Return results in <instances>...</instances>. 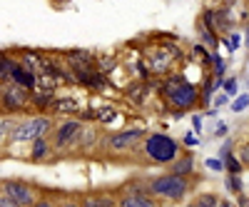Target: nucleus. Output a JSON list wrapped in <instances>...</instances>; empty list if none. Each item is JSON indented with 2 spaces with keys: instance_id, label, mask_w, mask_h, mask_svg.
Masks as SVG:
<instances>
[{
  "instance_id": "nucleus-1",
  "label": "nucleus",
  "mask_w": 249,
  "mask_h": 207,
  "mask_svg": "<svg viewBox=\"0 0 249 207\" xmlns=\"http://www.w3.org/2000/svg\"><path fill=\"white\" fill-rule=\"evenodd\" d=\"M157 95L170 110H179V113L199 110V85L187 80L182 73H172L157 80Z\"/></svg>"
},
{
  "instance_id": "nucleus-2",
  "label": "nucleus",
  "mask_w": 249,
  "mask_h": 207,
  "mask_svg": "<svg viewBox=\"0 0 249 207\" xmlns=\"http://www.w3.org/2000/svg\"><path fill=\"white\" fill-rule=\"evenodd\" d=\"M184 152L182 142L167 132H147V137L142 140L137 152L132 155L140 165H152V168H167L170 162H175Z\"/></svg>"
},
{
  "instance_id": "nucleus-3",
  "label": "nucleus",
  "mask_w": 249,
  "mask_h": 207,
  "mask_svg": "<svg viewBox=\"0 0 249 207\" xmlns=\"http://www.w3.org/2000/svg\"><path fill=\"white\" fill-rule=\"evenodd\" d=\"M144 182H147L150 195L160 205H182L187 197L195 195V185H197V180L179 177V175H172L167 170L160 175H152V177H144Z\"/></svg>"
},
{
  "instance_id": "nucleus-4",
  "label": "nucleus",
  "mask_w": 249,
  "mask_h": 207,
  "mask_svg": "<svg viewBox=\"0 0 249 207\" xmlns=\"http://www.w3.org/2000/svg\"><path fill=\"white\" fill-rule=\"evenodd\" d=\"M150 130H144L142 125H127V128H120V130H107L102 132V145H100V152H105L112 160H127L137 152V148L142 145V140L147 137Z\"/></svg>"
},
{
  "instance_id": "nucleus-5",
  "label": "nucleus",
  "mask_w": 249,
  "mask_h": 207,
  "mask_svg": "<svg viewBox=\"0 0 249 207\" xmlns=\"http://www.w3.org/2000/svg\"><path fill=\"white\" fill-rule=\"evenodd\" d=\"M53 128H55V117H50V115H37V113L25 115L23 120H15L13 137H10V148H13V145H30L37 137L50 135Z\"/></svg>"
},
{
  "instance_id": "nucleus-6",
  "label": "nucleus",
  "mask_w": 249,
  "mask_h": 207,
  "mask_svg": "<svg viewBox=\"0 0 249 207\" xmlns=\"http://www.w3.org/2000/svg\"><path fill=\"white\" fill-rule=\"evenodd\" d=\"M85 128V122L80 117H62V120H55V128L50 132V140H53V148H55V155H72L75 152V145L80 140V132Z\"/></svg>"
},
{
  "instance_id": "nucleus-7",
  "label": "nucleus",
  "mask_w": 249,
  "mask_h": 207,
  "mask_svg": "<svg viewBox=\"0 0 249 207\" xmlns=\"http://www.w3.org/2000/svg\"><path fill=\"white\" fill-rule=\"evenodd\" d=\"M0 192L5 197H10L15 205L20 207H33L40 197L45 195V190H40L35 182L28 180H20V177H8V180H0Z\"/></svg>"
},
{
  "instance_id": "nucleus-8",
  "label": "nucleus",
  "mask_w": 249,
  "mask_h": 207,
  "mask_svg": "<svg viewBox=\"0 0 249 207\" xmlns=\"http://www.w3.org/2000/svg\"><path fill=\"white\" fill-rule=\"evenodd\" d=\"M117 207H160V202L150 195L147 182L142 180H130L122 188H117Z\"/></svg>"
},
{
  "instance_id": "nucleus-9",
  "label": "nucleus",
  "mask_w": 249,
  "mask_h": 207,
  "mask_svg": "<svg viewBox=\"0 0 249 207\" xmlns=\"http://www.w3.org/2000/svg\"><path fill=\"white\" fill-rule=\"evenodd\" d=\"M30 90L15 85V82H8L0 90V113H5L10 117L18 115H30Z\"/></svg>"
},
{
  "instance_id": "nucleus-10",
  "label": "nucleus",
  "mask_w": 249,
  "mask_h": 207,
  "mask_svg": "<svg viewBox=\"0 0 249 207\" xmlns=\"http://www.w3.org/2000/svg\"><path fill=\"white\" fill-rule=\"evenodd\" d=\"M72 75H75V85L80 88H88V90H95V93H105V88L110 85V77H105L97 65H75L70 68Z\"/></svg>"
},
{
  "instance_id": "nucleus-11",
  "label": "nucleus",
  "mask_w": 249,
  "mask_h": 207,
  "mask_svg": "<svg viewBox=\"0 0 249 207\" xmlns=\"http://www.w3.org/2000/svg\"><path fill=\"white\" fill-rule=\"evenodd\" d=\"M100 145H102V130H100V125H95V122H85V128H82V132H80V140L75 145V152L77 155H90V152L100 150Z\"/></svg>"
},
{
  "instance_id": "nucleus-12",
  "label": "nucleus",
  "mask_w": 249,
  "mask_h": 207,
  "mask_svg": "<svg viewBox=\"0 0 249 207\" xmlns=\"http://www.w3.org/2000/svg\"><path fill=\"white\" fill-rule=\"evenodd\" d=\"M28 148H30V150H28L25 160H30L33 165H43V162H50V160H55V157H57V155H55V148H53L50 135L33 140V142L28 145Z\"/></svg>"
},
{
  "instance_id": "nucleus-13",
  "label": "nucleus",
  "mask_w": 249,
  "mask_h": 207,
  "mask_svg": "<svg viewBox=\"0 0 249 207\" xmlns=\"http://www.w3.org/2000/svg\"><path fill=\"white\" fill-rule=\"evenodd\" d=\"M80 207H117V190H92V192H80L77 195Z\"/></svg>"
},
{
  "instance_id": "nucleus-14",
  "label": "nucleus",
  "mask_w": 249,
  "mask_h": 207,
  "mask_svg": "<svg viewBox=\"0 0 249 207\" xmlns=\"http://www.w3.org/2000/svg\"><path fill=\"white\" fill-rule=\"evenodd\" d=\"M167 172L179 175V177H190V180H199L197 177V162H195V155L190 150H184L175 162H170L167 165Z\"/></svg>"
},
{
  "instance_id": "nucleus-15",
  "label": "nucleus",
  "mask_w": 249,
  "mask_h": 207,
  "mask_svg": "<svg viewBox=\"0 0 249 207\" xmlns=\"http://www.w3.org/2000/svg\"><path fill=\"white\" fill-rule=\"evenodd\" d=\"M15 57H18V63L20 65H25L28 70H33L35 75L40 73V70H43L45 68V63H48V55L43 53V50H18V53H13Z\"/></svg>"
},
{
  "instance_id": "nucleus-16",
  "label": "nucleus",
  "mask_w": 249,
  "mask_h": 207,
  "mask_svg": "<svg viewBox=\"0 0 249 207\" xmlns=\"http://www.w3.org/2000/svg\"><path fill=\"white\" fill-rule=\"evenodd\" d=\"M150 85L152 82H142V80H132V82H127V88L122 90V95H124V100L127 102H132V105H144L147 102V97H150Z\"/></svg>"
},
{
  "instance_id": "nucleus-17",
  "label": "nucleus",
  "mask_w": 249,
  "mask_h": 207,
  "mask_svg": "<svg viewBox=\"0 0 249 207\" xmlns=\"http://www.w3.org/2000/svg\"><path fill=\"white\" fill-rule=\"evenodd\" d=\"M80 113V105H77V100L75 97H55V102L50 105V117H77Z\"/></svg>"
},
{
  "instance_id": "nucleus-18",
  "label": "nucleus",
  "mask_w": 249,
  "mask_h": 207,
  "mask_svg": "<svg viewBox=\"0 0 249 207\" xmlns=\"http://www.w3.org/2000/svg\"><path fill=\"white\" fill-rule=\"evenodd\" d=\"M55 90H40V88H35L33 93H30V108L37 113V115H48L50 113V105L55 102Z\"/></svg>"
},
{
  "instance_id": "nucleus-19",
  "label": "nucleus",
  "mask_w": 249,
  "mask_h": 207,
  "mask_svg": "<svg viewBox=\"0 0 249 207\" xmlns=\"http://www.w3.org/2000/svg\"><path fill=\"white\" fill-rule=\"evenodd\" d=\"M60 57L68 63V68H75V65H95V63H97V55H95L92 50H82V48L65 50Z\"/></svg>"
},
{
  "instance_id": "nucleus-20",
  "label": "nucleus",
  "mask_w": 249,
  "mask_h": 207,
  "mask_svg": "<svg viewBox=\"0 0 249 207\" xmlns=\"http://www.w3.org/2000/svg\"><path fill=\"white\" fill-rule=\"evenodd\" d=\"M10 82H15V85H20V88H25V90H35L37 88V75L33 73V70H28L25 65H15V70H13V80Z\"/></svg>"
},
{
  "instance_id": "nucleus-21",
  "label": "nucleus",
  "mask_w": 249,
  "mask_h": 207,
  "mask_svg": "<svg viewBox=\"0 0 249 207\" xmlns=\"http://www.w3.org/2000/svg\"><path fill=\"white\" fill-rule=\"evenodd\" d=\"M195 30H197V38H199V43L207 48V50H219V35L212 30V28H207L202 20L197 18L195 20Z\"/></svg>"
},
{
  "instance_id": "nucleus-22",
  "label": "nucleus",
  "mask_w": 249,
  "mask_h": 207,
  "mask_svg": "<svg viewBox=\"0 0 249 207\" xmlns=\"http://www.w3.org/2000/svg\"><path fill=\"white\" fill-rule=\"evenodd\" d=\"M15 65H18V57H15L13 53L0 50V82H3V85H8V82L13 80Z\"/></svg>"
},
{
  "instance_id": "nucleus-23",
  "label": "nucleus",
  "mask_w": 249,
  "mask_h": 207,
  "mask_svg": "<svg viewBox=\"0 0 249 207\" xmlns=\"http://www.w3.org/2000/svg\"><path fill=\"white\" fill-rule=\"evenodd\" d=\"M15 120L5 113H0V152L10 148V137H13V128H15Z\"/></svg>"
},
{
  "instance_id": "nucleus-24",
  "label": "nucleus",
  "mask_w": 249,
  "mask_h": 207,
  "mask_svg": "<svg viewBox=\"0 0 249 207\" xmlns=\"http://www.w3.org/2000/svg\"><path fill=\"white\" fill-rule=\"evenodd\" d=\"M227 70H230V65H227V60L219 55V50H210V75L212 77H227Z\"/></svg>"
},
{
  "instance_id": "nucleus-25",
  "label": "nucleus",
  "mask_w": 249,
  "mask_h": 207,
  "mask_svg": "<svg viewBox=\"0 0 249 207\" xmlns=\"http://www.w3.org/2000/svg\"><path fill=\"white\" fill-rule=\"evenodd\" d=\"M219 45L224 48V53L232 55V53H237V50L244 45V35H242L239 30H232L230 35H222V38H219Z\"/></svg>"
},
{
  "instance_id": "nucleus-26",
  "label": "nucleus",
  "mask_w": 249,
  "mask_h": 207,
  "mask_svg": "<svg viewBox=\"0 0 249 207\" xmlns=\"http://www.w3.org/2000/svg\"><path fill=\"white\" fill-rule=\"evenodd\" d=\"M219 202H222V197H219L217 192H212V190L197 192V195L190 200V205H192V207H219Z\"/></svg>"
},
{
  "instance_id": "nucleus-27",
  "label": "nucleus",
  "mask_w": 249,
  "mask_h": 207,
  "mask_svg": "<svg viewBox=\"0 0 249 207\" xmlns=\"http://www.w3.org/2000/svg\"><path fill=\"white\" fill-rule=\"evenodd\" d=\"M187 57H190L192 63H199L202 68H210V50H207V48L199 43V40L190 48V55H187Z\"/></svg>"
},
{
  "instance_id": "nucleus-28",
  "label": "nucleus",
  "mask_w": 249,
  "mask_h": 207,
  "mask_svg": "<svg viewBox=\"0 0 249 207\" xmlns=\"http://www.w3.org/2000/svg\"><path fill=\"white\" fill-rule=\"evenodd\" d=\"M117 117V108L115 105H105V108H95V125L105 128Z\"/></svg>"
},
{
  "instance_id": "nucleus-29",
  "label": "nucleus",
  "mask_w": 249,
  "mask_h": 207,
  "mask_svg": "<svg viewBox=\"0 0 249 207\" xmlns=\"http://www.w3.org/2000/svg\"><path fill=\"white\" fill-rule=\"evenodd\" d=\"M224 188L232 197L244 195V177L242 175H224Z\"/></svg>"
},
{
  "instance_id": "nucleus-30",
  "label": "nucleus",
  "mask_w": 249,
  "mask_h": 207,
  "mask_svg": "<svg viewBox=\"0 0 249 207\" xmlns=\"http://www.w3.org/2000/svg\"><path fill=\"white\" fill-rule=\"evenodd\" d=\"M95 65H97V70L105 75V77H110L117 70V60L115 57H107V55H97V63Z\"/></svg>"
},
{
  "instance_id": "nucleus-31",
  "label": "nucleus",
  "mask_w": 249,
  "mask_h": 207,
  "mask_svg": "<svg viewBox=\"0 0 249 207\" xmlns=\"http://www.w3.org/2000/svg\"><path fill=\"white\" fill-rule=\"evenodd\" d=\"M224 175H244V165L239 162L237 152L230 155V157H224Z\"/></svg>"
},
{
  "instance_id": "nucleus-32",
  "label": "nucleus",
  "mask_w": 249,
  "mask_h": 207,
  "mask_svg": "<svg viewBox=\"0 0 249 207\" xmlns=\"http://www.w3.org/2000/svg\"><path fill=\"white\" fill-rule=\"evenodd\" d=\"M222 93L224 95H230L232 100L239 95V77L237 75H230V77H224V82H222Z\"/></svg>"
},
{
  "instance_id": "nucleus-33",
  "label": "nucleus",
  "mask_w": 249,
  "mask_h": 207,
  "mask_svg": "<svg viewBox=\"0 0 249 207\" xmlns=\"http://www.w3.org/2000/svg\"><path fill=\"white\" fill-rule=\"evenodd\" d=\"M230 110L232 113H244V110H249V93H239L232 102H230Z\"/></svg>"
},
{
  "instance_id": "nucleus-34",
  "label": "nucleus",
  "mask_w": 249,
  "mask_h": 207,
  "mask_svg": "<svg viewBox=\"0 0 249 207\" xmlns=\"http://www.w3.org/2000/svg\"><path fill=\"white\" fill-rule=\"evenodd\" d=\"M234 152H237V142H234V137H224V140H222V145H219L217 157H219V160H224V157H230V155H234Z\"/></svg>"
},
{
  "instance_id": "nucleus-35",
  "label": "nucleus",
  "mask_w": 249,
  "mask_h": 207,
  "mask_svg": "<svg viewBox=\"0 0 249 207\" xmlns=\"http://www.w3.org/2000/svg\"><path fill=\"white\" fill-rule=\"evenodd\" d=\"M179 142H182V148H184V150H192V148H197V145H199L202 140H199V135H197V132L187 130V132L182 135V140H179Z\"/></svg>"
},
{
  "instance_id": "nucleus-36",
  "label": "nucleus",
  "mask_w": 249,
  "mask_h": 207,
  "mask_svg": "<svg viewBox=\"0 0 249 207\" xmlns=\"http://www.w3.org/2000/svg\"><path fill=\"white\" fill-rule=\"evenodd\" d=\"M237 157L244 165V170H249V140L242 142V145H237Z\"/></svg>"
},
{
  "instance_id": "nucleus-37",
  "label": "nucleus",
  "mask_w": 249,
  "mask_h": 207,
  "mask_svg": "<svg viewBox=\"0 0 249 207\" xmlns=\"http://www.w3.org/2000/svg\"><path fill=\"white\" fill-rule=\"evenodd\" d=\"M204 168L210 170V172H224V160H219V157H207V160H204Z\"/></svg>"
},
{
  "instance_id": "nucleus-38",
  "label": "nucleus",
  "mask_w": 249,
  "mask_h": 207,
  "mask_svg": "<svg viewBox=\"0 0 249 207\" xmlns=\"http://www.w3.org/2000/svg\"><path fill=\"white\" fill-rule=\"evenodd\" d=\"M33 207H60V200L45 192V195H43V197H40V200H37V202H35Z\"/></svg>"
},
{
  "instance_id": "nucleus-39",
  "label": "nucleus",
  "mask_w": 249,
  "mask_h": 207,
  "mask_svg": "<svg viewBox=\"0 0 249 207\" xmlns=\"http://www.w3.org/2000/svg\"><path fill=\"white\" fill-rule=\"evenodd\" d=\"M212 137H219V140H224V137H230V125H227V122H217L214 125V130H212Z\"/></svg>"
},
{
  "instance_id": "nucleus-40",
  "label": "nucleus",
  "mask_w": 249,
  "mask_h": 207,
  "mask_svg": "<svg viewBox=\"0 0 249 207\" xmlns=\"http://www.w3.org/2000/svg\"><path fill=\"white\" fill-rule=\"evenodd\" d=\"M232 102V97L230 95H224V93H217L214 95V100H212V108H217V110H222V108H227Z\"/></svg>"
},
{
  "instance_id": "nucleus-41",
  "label": "nucleus",
  "mask_w": 249,
  "mask_h": 207,
  "mask_svg": "<svg viewBox=\"0 0 249 207\" xmlns=\"http://www.w3.org/2000/svg\"><path fill=\"white\" fill-rule=\"evenodd\" d=\"M202 125H204V115H192V132L202 135Z\"/></svg>"
},
{
  "instance_id": "nucleus-42",
  "label": "nucleus",
  "mask_w": 249,
  "mask_h": 207,
  "mask_svg": "<svg viewBox=\"0 0 249 207\" xmlns=\"http://www.w3.org/2000/svg\"><path fill=\"white\" fill-rule=\"evenodd\" d=\"M60 207H80V202H77V197L62 195V197H60Z\"/></svg>"
},
{
  "instance_id": "nucleus-43",
  "label": "nucleus",
  "mask_w": 249,
  "mask_h": 207,
  "mask_svg": "<svg viewBox=\"0 0 249 207\" xmlns=\"http://www.w3.org/2000/svg\"><path fill=\"white\" fill-rule=\"evenodd\" d=\"M234 205H237V207H249V195L244 192V195H239V197H234Z\"/></svg>"
},
{
  "instance_id": "nucleus-44",
  "label": "nucleus",
  "mask_w": 249,
  "mask_h": 207,
  "mask_svg": "<svg viewBox=\"0 0 249 207\" xmlns=\"http://www.w3.org/2000/svg\"><path fill=\"white\" fill-rule=\"evenodd\" d=\"M0 207H20V205H15L10 197H5L3 192H0Z\"/></svg>"
},
{
  "instance_id": "nucleus-45",
  "label": "nucleus",
  "mask_w": 249,
  "mask_h": 207,
  "mask_svg": "<svg viewBox=\"0 0 249 207\" xmlns=\"http://www.w3.org/2000/svg\"><path fill=\"white\" fill-rule=\"evenodd\" d=\"M202 115H204V120H214V117L219 115V110H217V108H207Z\"/></svg>"
},
{
  "instance_id": "nucleus-46",
  "label": "nucleus",
  "mask_w": 249,
  "mask_h": 207,
  "mask_svg": "<svg viewBox=\"0 0 249 207\" xmlns=\"http://www.w3.org/2000/svg\"><path fill=\"white\" fill-rule=\"evenodd\" d=\"M219 207H237L232 200H227V197H222V202H219Z\"/></svg>"
},
{
  "instance_id": "nucleus-47",
  "label": "nucleus",
  "mask_w": 249,
  "mask_h": 207,
  "mask_svg": "<svg viewBox=\"0 0 249 207\" xmlns=\"http://www.w3.org/2000/svg\"><path fill=\"white\" fill-rule=\"evenodd\" d=\"M244 48H247V53H249V25L244 28Z\"/></svg>"
},
{
  "instance_id": "nucleus-48",
  "label": "nucleus",
  "mask_w": 249,
  "mask_h": 207,
  "mask_svg": "<svg viewBox=\"0 0 249 207\" xmlns=\"http://www.w3.org/2000/svg\"><path fill=\"white\" fill-rule=\"evenodd\" d=\"M224 0H204V5H222Z\"/></svg>"
},
{
  "instance_id": "nucleus-49",
  "label": "nucleus",
  "mask_w": 249,
  "mask_h": 207,
  "mask_svg": "<svg viewBox=\"0 0 249 207\" xmlns=\"http://www.w3.org/2000/svg\"><path fill=\"white\" fill-rule=\"evenodd\" d=\"M244 73H247V77H249V55H247V60H244Z\"/></svg>"
},
{
  "instance_id": "nucleus-50",
  "label": "nucleus",
  "mask_w": 249,
  "mask_h": 207,
  "mask_svg": "<svg viewBox=\"0 0 249 207\" xmlns=\"http://www.w3.org/2000/svg\"><path fill=\"white\" fill-rule=\"evenodd\" d=\"M160 207H175V205H160Z\"/></svg>"
},
{
  "instance_id": "nucleus-51",
  "label": "nucleus",
  "mask_w": 249,
  "mask_h": 207,
  "mask_svg": "<svg viewBox=\"0 0 249 207\" xmlns=\"http://www.w3.org/2000/svg\"><path fill=\"white\" fill-rule=\"evenodd\" d=\"M182 207H192V205H182Z\"/></svg>"
},
{
  "instance_id": "nucleus-52",
  "label": "nucleus",
  "mask_w": 249,
  "mask_h": 207,
  "mask_svg": "<svg viewBox=\"0 0 249 207\" xmlns=\"http://www.w3.org/2000/svg\"><path fill=\"white\" fill-rule=\"evenodd\" d=\"M0 90H3V82H0Z\"/></svg>"
},
{
  "instance_id": "nucleus-53",
  "label": "nucleus",
  "mask_w": 249,
  "mask_h": 207,
  "mask_svg": "<svg viewBox=\"0 0 249 207\" xmlns=\"http://www.w3.org/2000/svg\"><path fill=\"white\" fill-rule=\"evenodd\" d=\"M244 3H247V5H249V0H244Z\"/></svg>"
},
{
  "instance_id": "nucleus-54",
  "label": "nucleus",
  "mask_w": 249,
  "mask_h": 207,
  "mask_svg": "<svg viewBox=\"0 0 249 207\" xmlns=\"http://www.w3.org/2000/svg\"><path fill=\"white\" fill-rule=\"evenodd\" d=\"M247 82H249V77H247Z\"/></svg>"
}]
</instances>
